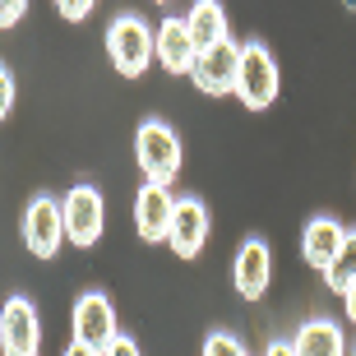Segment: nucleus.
Returning a JSON list of instances; mask_svg holds the SVG:
<instances>
[{
  "label": "nucleus",
  "mask_w": 356,
  "mask_h": 356,
  "mask_svg": "<svg viewBox=\"0 0 356 356\" xmlns=\"http://www.w3.org/2000/svg\"><path fill=\"white\" fill-rule=\"evenodd\" d=\"M181 134L167 125V120L148 116L139 130H134V162H139V172L144 181L153 185H172L181 176Z\"/></svg>",
  "instance_id": "f257e3e1"
},
{
  "label": "nucleus",
  "mask_w": 356,
  "mask_h": 356,
  "mask_svg": "<svg viewBox=\"0 0 356 356\" xmlns=\"http://www.w3.org/2000/svg\"><path fill=\"white\" fill-rule=\"evenodd\" d=\"M106 56H111L116 74L139 79V74L153 65V28H148V19H139V14H120L116 24L106 28Z\"/></svg>",
  "instance_id": "f03ea898"
},
{
  "label": "nucleus",
  "mask_w": 356,
  "mask_h": 356,
  "mask_svg": "<svg viewBox=\"0 0 356 356\" xmlns=\"http://www.w3.org/2000/svg\"><path fill=\"white\" fill-rule=\"evenodd\" d=\"M277 88H282V74H277V60L264 42H245L241 47V70H236V97L250 111H264L273 106Z\"/></svg>",
  "instance_id": "7ed1b4c3"
},
{
  "label": "nucleus",
  "mask_w": 356,
  "mask_h": 356,
  "mask_svg": "<svg viewBox=\"0 0 356 356\" xmlns=\"http://www.w3.org/2000/svg\"><path fill=\"white\" fill-rule=\"evenodd\" d=\"M70 324H74V343L88 347V352H97V356L120 338L116 305H111L106 291H83L79 301H74V319H70Z\"/></svg>",
  "instance_id": "20e7f679"
},
{
  "label": "nucleus",
  "mask_w": 356,
  "mask_h": 356,
  "mask_svg": "<svg viewBox=\"0 0 356 356\" xmlns=\"http://www.w3.org/2000/svg\"><path fill=\"white\" fill-rule=\"evenodd\" d=\"M65 241V209L51 195H33V204L24 209V245L38 259H51Z\"/></svg>",
  "instance_id": "39448f33"
},
{
  "label": "nucleus",
  "mask_w": 356,
  "mask_h": 356,
  "mask_svg": "<svg viewBox=\"0 0 356 356\" xmlns=\"http://www.w3.org/2000/svg\"><path fill=\"white\" fill-rule=\"evenodd\" d=\"M42 347V319L28 296H10L0 305V352L5 356H38Z\"/></svg>",
  "instance_id": "423d86ee"
},
{
  "label": "nucleus",
  "mask_w": 356,
  "mask_h": 356,
  "mask_svg": "<svg viewBox=\"0 0 356 356\" xmlns=\"http://www.w3.org/2000/svg\"><path fill=\"white\" fill-rule=\"evenodd\" d=\"M236 70H241V47L232 38L209 47V51L195 56V70H190V79L204 97H227V92H236Z\"/></svg>",
  "instance_id": "0eeeda50"
},
{
  "label": "nucleus",
  "mask_w": 356,
  "mask_h": 356,
  "mask_svg": "<svg viewBox=\"0 0 356 356\" xmlns=\"http://www.w3.org/2000/svg\"><path fill=\"white\" fill-rule=\"evenodd\" d=\"M60 209H65V241L70 245H97L102 222H106L97 185H74V190L60 199Z\"/></svg>",
  "instance_id": "6e6552de"
},
{
  "label": "nucleus",
  "mask_w": 356,
  "mask_h": 356,
  "mask_svg": "<svg viewBox=\"0 0 356 356\" xmlns=\"http://www.w3.org/2000/svg\"><path fill=\"white\" fill-rule=\"evenodd\" d=\"M172 185H153L144 181L139 185V195H134V232L148 241V245H158V241H167V232H172Z\"/></svg>",
  "instance_id": "1a4fd4ad"
},
{
  "label": "nucleus",
  "mask_w": 356,
  "mask_h": 356,
  "mask_svg": "<svg viewBox=\"0 0 356 356\" xmlns=\"http://www.w3.org/2000/svg\"><path fill=\"white\" fill-rule=\"evenodd\" d=\"M167 241H172V250L181 254V259H195V254L204 250V241H209V204H204V199H195V195L176 199Z\"/></svg>",
  "instance_id": "9d476101"
},
{
  "label": "nucleus",
  "mask_w": 356,
  "mask_h": 356,
  "mask_svg": "<svg viewBox=\"0 0 356 356\" xmlns=\"http://www.w3.org/2000/svg\"><path fill=\"white\" fill-rule=\"evenodd\" d=\"M195 38H190V28H185V19H162L158 28H153V60H158L167 74H190L195 70Z\"/></svg>",
  "instance_id": "9b49d317"
},
{
  "label": "nucleus",
  "mask_w": 356,
  "mask_h": 356,
  "mask_svg": "<svg viewBox=\"0 0 356 356\" xmlns=\"http://www.w3.org/2000/svg\"><path fill=\"white\" fill-rule=\"evenodd\" d=\"M268 277H273V254H268V245L259 236H245L236 259H232V282H236V291L245 301H259L268 291Z\"/></svg>",
  "instance_id": "f8f14e48"
},
{
  "label": "nucleus",
  "mask_w": 356,
  "mask_h": 356,
  "mask_svg": "<svg viewBox=\"0 0 356 356\" xmlns=\"http://www.w3.org/2000/svg\"><path fill=\"white\" fill-rule=\"evenodd\" d=\"M343 236H347V227L338 222V218H329V213H319V218H310L305 222V232H301V259L310 268H324L333 264V254H338V245H343Z\"/></svg>",
  "instance_id": "ddd939ff"
},
{
  "label": "nucleus",
  "mask_w": 356,
  "mask_h": 356,
  "mask_svg": "<svg viewBox=\"0 0 356 356\" xmlns=\"http://www.w3.org/2000/svg\"><path fill=\"white\" fill-rule=\"evenodd\" d=\"M291 347L301 356H347V338H343V324L329 315L319 319H305L301 329H296V338H291Z\"/></svg>",
  "instance_id": "4468645a"
},
{
  "label": "nucleus",
  "mask_w": 356,
  "mask_h": 356,
  "mask_svg": "<svg viewBox=\"0 0 356 356\" xmlns=\"http://www.w3.org/2000/svg\"><path fill=\"white\" fill-rule=\"evenodd\" d=\"M185 28H190V38H195L199 51H209V47H218V42L232 38V33H227L222 0H195V5H190V14H185Z\"/></svg>",
  "instance_id": "2eb2a0df"
},
{
  "label": "nucleus",
  "mask_w": 356,
  "mask_h": 356,
  "mask_svg": "<svg viewBox=\"0 0 356 356\" xmlns=\"http://www.w3.org/2000/svg\"><path fill=\"white\" fill-rule=\"evenodd\" d=\"M352 282H356V232H347L343 245H338V254H333V264L324 268V287L343 296Z\"/></svg>",
  "instance_id": "dca6fc26"
},
{
  "label": "nucleus",
  "mask_w": 356,
  "mask_h": 356,
  "mask_svg": "<svg viewBox=\"0 0 356 356\" xmlns=\"http://www.w3.org/2000/svg\"><path fill=\"white\" fill-rule=\"evenodd\" d=\"M204 356H245V347H241L227 329H213L209 338H204Z\"/></svg>",
  "instance_id": "f3484780"
},
{
  "label": "nucleus",
  "mask_w": 356,
  "mask_h": 356,
  "mask_svg": "<svg viewBox=\"0 0 356 356\" xmlns=\"http://www.w3.org/2000/svg\"><path fill=\"white\" fill-rule=\"evenodd\" d=\"M56 10H60V19H70V24H83L92 10H97V0H51Z\"/></svg>",
  "instance_id": "a211bd4d"
},
{
  "label": "nucleus",
  "mask_w": 356,
  "mask_h": 356,
  "mask_svg": "<svg viewBox=\"0 0 356 356\" xmlns=\"http://www.w3.org/2000/svg\"><path fill=\"white\" fill-rule=\"evenodd\" d=\"M24 14H28V0H0V28L24 24Z\"/></svg>",
  "instance_id": "6ab92c4d"
},
{
  "label": "nucleus",
  "mask_w": 356,
  "mask_h": 356,
  "mask_svg": "<svg viewBox=\"0 0 356 356\" xmlns=\"http://www.w3.org/2000/svg\"><path fill=\"white\" fill-rule=\"evenodd\" d=\"M14 111V74L5 65H0V120Z\"/></svg>",
  "instance_id": "aec40b11"
},
{
  "label": "nucleus",
  "mask_w": 356,
  "mask_h": 356,
  "mask_svg": "<svg viewBox=\"0 0 356 356\" xmlns=\"http://www.w3.org/2000/svg\"><path fill=\"white\" fill-rule=\"evenodd\" d=\"M102 356H139V343H134V338H125V333H120V338H116V343H111V347H106Z\"/></svg>",
  "instance_id": "412c9836"
},
{
  "label": "nucleus",
  "mask_w": 356,
  "mask_h": 356,
  "mask_svg": "<svg viewBox=\"0 0 356 356\" xmlns=\"http://www.w3.org/2000/svg\"><path fill=\"white\" fill-rule=\"evenodd\" d=\"M264 356H301V352L291 347V338H273V343L264 347Z\"/></svg>",
  "instance_id": "4be33fe9"
},
{
  "label": "nucleus",
  "mask_w": 356,
  "mask_h": 356,
  "mask_svg": "<svg viewBox=\"0 0 356 356\" xmlns=\"http://www.w3.org/2000/svg\"><path fill=\"white\" fill-rule=\"evenodd\" d=\"M343 315L352 319V329H356V282H352V287L343 291Z\"/></svg>",
  "instance_id": "5701e85b"
},
{
  "label": "nucleus",
  "mask_w": 356,
  "mask_h": 356,
  "mask_svg": "<svg viewBox=\"0 0 356 356\" xmlns=\"http://www.w3.org/2000/svg\"><path fill=\"white\" fill-rule=\"evenodd\" d=\"M65 356H97V352H88V347H79V343H70V347H65Z\"/></svg>",
  "instance_id": "b1692460"
},
{
  "label": "nucleus",
  "mask_w": 356,
  "mask_h": 356,
  "mask_svg": "<svg viewBox=\"0 0 356 356\" xmlns=\"http://www.w3.org/2000/svg\"><path fill=\"white\" fill-rule=\"evenodd\" d=\"M347 356H356V343H352V347H347Z\"/></svg>",
  "instance_id": "393cba45"
},
{
  "label": "nucleus",
  "mask_w": 356,
  "mask_h": 356,
  "mask_svg": "<svg viewBox=\"0 0 356 356\" xmlns=\"http://www.w3.org/2000/svg\"><path fill=\"white\" fill-rule=\"evenodd\" d=\"M158 5H167V0H158Z\"/></svg>",
  "instance_id": "a878e982"
},
{
  "label": "nucleus",
  "mask_w": 356,
  "mask_h": 356,
  "mask_svg": "<svg viewBox=\"0 0 356 356\" xmlns=\"http://www.w3.org/2000/svg\"><path fill=\"white\" fill-rule=\"evenodd\" d=\"M0 356H5V352H0Z\"/></svg>",
  "instance_id": "bb28decb"
}]
</instances>
